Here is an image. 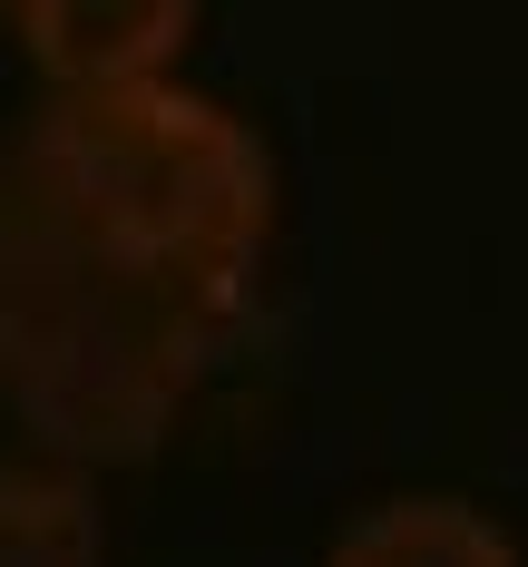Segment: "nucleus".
I'll return each instance as SVG.
<instances>
[{
	"mask_svg": "<svg viewBox=\"0 0 528 567\" xmlns=\"http://www.w3.org/2000/svg\"><path fill=\"white\" fill-rule=\"evenodd\" d=\"M323 567H528V558H519V538L489 509L441 499V489H411V499L362 509L343 538H333Z\"/></svg>",
	"mask_w": 528,
	"mask_h": 567,
	"instance_id": "4",
	"label": "nucleus"
},
{
	"mask_svg": "<svg viewBox=\"0 0 528 567\" xmlns=\"http://www.w3.org/2000/svg\"><path fill=\"white\" fill-rule=\"evenodd\" d=\"M245 303L79 216L20 137L0 147V392L50 460H147L226 362Z\"/></svg>",
	"mask_w": 528,
	"mask_h": 567,
	"instance_id": "1",
	"label": "nucleus"
},
{
	"mask_svg": "<svg viewBox=\"0 0 528 567\" xmlns=\"http://www.w3.org/2000/svg\"><path fill=\"white\" fill-rule=\"evenodd\" d=\"M20 50L50 69V89H127V79H167L196 0H10Z\"/></svg>",
	"mask_w": 528,
	"mask_h": 567,
	"instance_id": "3",
	"label": "nucleus"
},
{
	"mask_svg": "<svg viewBox=\"0 0 528 567\" xmlns=\"http://www.w3.org/2000/svg\"><path fill=\"white\" fill-rule=\"evenodd\" d=\"M20 157L50 176L79 216L108 235L167 255L206 284L255 293L265 245H275V167L255 127L176 79H127V89H59L20 127Z\"/></svg>",
	"mask_w": 528,
	"mask_h": 567,
	"instance_id": "2",
	"label": "nucleus"
},
{
	"mask_svg": "<svg viewBox=\"0 0 528 567\" xmlns=\"http://www.w3.org/2000/svg\"><path fill=\"white\" fill-rule=\"evenodd\" d=\"M99 489L69 460H0V567H99Z\"/></svg>",
	"mask_w": 528,
	"mask_h": 567,
	"instance_id": "5",
	"label": "nucleus"
}]
</instances>
